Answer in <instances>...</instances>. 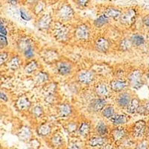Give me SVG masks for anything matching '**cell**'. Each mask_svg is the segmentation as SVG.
I'll list each match as a JSON object with an SVG mask.
<instances>
[{
  "instance_id": "cell-1",
  "label": "cell",
  "mask_w": 149,
  "mask_h": 149,
  "mask_svg": "<svg viewBox=\"0 0 149 149\" xmlns=\"http://www.w3.org/2000/svg\"><path fill=\"white\" fill-rule=\"evenodd\" d=\"M70 35V29L62 23H56L54 28V36L58 41L66 40Z\"/></svg>"
},
{
  "instance_id": "cell-2",
  "label": "cell",
  "mask_w": 149,
  "mask_h": 149,
  "mask_svg": "<svg viewBox=\"0 0 149 149\" xmlns=\"http://www.w3.org/2000/svg\"><path fill=\"white\" fill-rule=\"evenodd\" d=\"M129 83L134 89L138 90L143 85L142 74L139 70H134L129 75Z\"/></svg>"
},
{
  "instance_id": "cell-3",
  "label": "cell",
  "mask_w": 149,
  "mask_h": 149,
  "mask_svg": "<svg viewBox=\"0 0 149 149\" xmlns=\"http://www.w3.org/2000/svg\"><path fill=\"white\" fill-rule=\"evenodd\" d=\"M147 130L146 122L144 120H139L136 122L133 127V136L136 139L142 138Z\"/></svg>"
},
{
  "instance_id": "cell-4",
  "label": "cell",
  "mask_w": 149,
  "mask_h": 149,
  "mask_svg": "<svg viewBox=\"0 0 149 149\" xmlns=\"http://www.w3.org/2000/svg\"><path fill=\"white\" fill-rule=\"evenodd\" d=\"M75 37L80 40H86L90 37V30L88 26L84 24L80 25L75 30Z\"/></svg>"
},
{
  "instance_id": "cell-5",
  "label": "cell",
  "mask_w": 149,
  "mask_h": 149,
  "mask_svg": "<svg viewBox=\"0 0 149 149\" xmlns=\"http://www.w3.org/2000/svg\"><path fill=\"white\" fill-rule=\"evenodd\" d=\"M136 10L134 9H129L121 16V21L125 25H131L136 19Z\"/></svg>"
},
{
  "instance_id": "cell-6",
  "label": "cell",
  "mask_w": 149,
  "mask_h": 149,
  "mask_svg": "<svg viewBox=\"0 0 149 149\" xmlns=\"http://www.w3.org/2000/svg\"><path fill=\"white\" fill-rule=\"evenodd\" d=\"M58 15L61 17V19H63V20H67L72 18L73 16V10L70 5H63V6H61V8L59 9L58 11Z\"/></svg>"
},
{
  "instance_id": "cell-7",
  "label": "cell",
  "mask_w": 149,
  "mask_h": 149,
  "mask_svg": "<svg viewBox=\"0 0 149 149\" xmlns=\"http://www.w3.org/2000/svg\"><path fill=\"white\" fill-rule=\"evenodd\" d=\"M52 19L49 14H45L37 22V28L40 30H46L51 26Z\"/></svg>"
},
{
  "instance_id": "cell-8",
  "label": "cell",
  "mask_w": 149,
  "mask_h": 149,
  "mask_svg": "<svg viewBox=\"0 0 149 149\" xmlns=\"http://www.w3.org/2000/svg\"><path fill=\"white\" fill-rule=\"evenodd\" d=\"M56 69H57V71L60 74L66 75V74H69L71 72L72 67L70 63L66 62V61H61L57 64Z\"/></svg>"
},
{
  "instance_id": "cell-9",
  "label": "cell",
  "mask_w": 149,
  "mask_h": 149,
  "mask_svg": "<svg viewBox=\"0 0 149 149\" xmlns=\"http://www.w3.org/2000/svg\"><path fill=\"white\" fill-rule=\"evenodd\" d=\"M78 81L84 84H89L94 80V74L90 71H82L78 74Z\"/></svg>"
},
{
  "instance_id": "cell-10",
  "label": "cell",
  "mask_w": 149,
  "mask_h": 149,
  "mask_svg": "<svg viewBox=\"0 0 149 149\" xmlns=\"http://www.w3.org/2000/svg\"><path fill=\"white\" fill-rule=\"evenodd\" d=\"M95 48L100 52H106L110 48V42L104 37H99L95 42Z\"/></svg>"
},
{
  "instance_id": "cell-11",
  "label": "cell",
  "mask_w": 149,
  "mask_h": 149,
  "mask_svg": "<svg viewBox=\"0 0 149 149\" xmlns=\"http://www.w3.org/2000/svg\"><path fill=\"white\" fill-rule=\"evenodd\" d=\"M17 136L20 141L26 142V141L30 140V138L31 137V131L27 126H22L19 130L17 133Z\"/></svg>"
},
{
  "instance_id": "cell-12",
  "label": "cell",
  "mask_w": 149,
  "mask_h": 149,
  "mask_svg": "<svg viewBox=\"0 0 149 149\" xmlns=\"http://www.w3.org/2000/svg\"><path fill=\"white\" fill-rule=\"evenodd\" d=\"M72 112V109L69 104H61L58 107V113L61 117H68Z\"/></svg>"
},
{
  "instance_id": "cell-13",
  "label": "cell",
  "mask_w": 149,
  "mask_h": 149,
  "mask_svg": "<svg viewBox=\"0 0 149 149\" xmlns=\"http://www.w3.org/2000/svg\"><path fill=\"white\" fill-rule=\"evenodd\" d=\"M131 97L130 95L127 93H122L120 95H119L118 98H117V103L119 107H127L131 101Z\"/></svg>"
},
{
  "instance_id": "cell-14",
  "label": "cell",
  "mask_w": 149,
  "mask_h": 149,
  "mask_svg": "<svg viewBox=\"0 0 149 149\" xmlns=\"http://www.w3.org/2000/svg\"><path fill=\"white\" fill-rule=\"evenodd\" d=\"M127 86V84L123 80H113L110 82V88L115 92L122 91Z\"/></svg>"
},
{
  "instance_id": "cell-15",
  "label": "cell",
  "mask_w": 149,
  "mask_h": 149,
  "mask_svg": "<svg viewBox=\"0 0 149 149\" xmlns=\"http://www.w3.org/2000/svg\"><path fill=\"white\" fill-rule=\"evenodd\" d=\"M37 134L40 136H47L52 132L51 125L48 123L42 124L37 127Z\"/></svg>"
},
{
  "instance_id": "cell-16",
  "label": "cell",
  "mask_w": 149,
  "mask_h": 149,
  "mask_svg": "<svg viewBox=\"0 0 149 149\" xmlns=\"http://www.w3.org/2000/svg\"><path fill=\"white\" fill-rule=\"evenodd\" d=\"M31 102L29 98L26 96H22L19 98L17 102V107L18 110H27L30 107Z\"/></svg>"
},
{
  "instance_id": "cell-17",
  "label": "cell",
  "mask_w": 149,
  "mask_h": 149,
  "mask_svg": "<svg viewBox=\"0 0 149 149\" xmlns=\"http://www.w3.org/2000/svg\"><path fill=\"white\" fill-rule=\"evenodd\" d=\"M140 106V102H139V98H133L129 103L128 106L127 107V113L130 114L134 113L138 111Z\"/></svg>"
},
{
  "instance_id": "cell-18",
  "label": "cell",
  "mask_w": 149,
  "mask_h": 149,
  "mask_svg": "<svg viewBox=\"0 0 149 149\" xmlns=\"http://www.w3.org/2000/svg\"><path fill=\"white\" fill-rule=\"evenodd\" d=\"M106 142V139L104 136H93V137L90 138L89 140V145L90 146L93 148L98 147V146H104Z\"/></svg>"
},
{
  "instance_id": "cell-19",
  "label": "cell",
  "mask_w": 149,
  "mask_h": 149,
  "mask_svg": "<svg viewBox=\"0 0 149 149\" xmlns=\"http://www.w3.org/2000/svg\"><path fill=\"white\" fill-rule=\"evenodd\" d=\"M105 105H106V101L104 98H96L94 101H93V102L90 104V107H91L92 110L95 112H98L103 110L105 107Z\"/></svg>"
},
{
  "instance_id": "cell-20",
  "label": "cell",
  "mask_w": 149,
  "mask_h": 149,
  "mask_svg": "<svg viewBox=\"0 0 149 149\" xmlns=\"http://www.w3.org/2000/svg\"><path fill=\"white\" fill-rule=\"evenodd\" d=\"M42 58H43L44 61H47L49 63H50V62L52 63V62L58 59V52H54V50H46L43 52Z\"/></svg>"
},
{
  "instance_id": "cell-21",
  "label": "cell",
  "mask_w": 149,
  "mask_h": 149,
  "mask_svg": "<svg viewBox=\"0 0 149 149\" xmlns=\"http://www.w3.org/2000/svg\"><path fill=\"white\" fill-rule=\"evenodd\" d=\"M125 136V130H124L123 128H122V127H117V128L114 129L113 130V132H112V137H113V139L116 141V142L122 139Z\"/></svg>"
},
{
  "instance_id": "cell-22",
  "label": "cell",
  "mask_w": 149,
  "mask_h": 149,
  "mask_svg": "<svg viewBox=\"0 0 149 149\" xmlns=\"http://www.w3.org/2000/svg\"><path fill=\"white\" fill-rule=\"evenodd\" d=\"M50 143L53 148H58L62 147V146L63 145V139L59 134H55V135L52 136L50 139Z\"/></svg>"
},
{
  "instance_id": "cell-23",
  "label": "cell",
  "mask_w": 149,
  "mask_h": 149,
  "mask_svg": "<svg viewBox=\"0 0 149 149\" xmlns=\"http://www.w3.org/2000/svg\"><path fill=\"white\" fill-rule=\"evenodd\" d=\"M127 119V117L123 114H115L110 119V121L115 125H120L126 123Z\"/></svg>"
},
{
  "instance_id": "cell-24",
  "label": "cell",
  "mask_w": 149,
  "mask_h": 149,
  "mask_svg": "<svg viewBox=\"0 0 149 149\" xmlns=\"http://www.w3.org/2000/svg\"><path fill=\"white\" fill-rule=\"evenodd\" d=\"M78 134L82 136H86L90 131V125L87 122H82L78 129Z\"/></svg>"
},
{
  "instance_id": "cell-25",
  "label": "cell",
  "mask_w": 149,
  "mask_h": 149,
  "mask_svg": "<svg viewBox=\"0 0 149 149\" xmlns=\"http://www.w3.org/2000/svg\"><path fill=\"white\" fill-rule=\"evenodd\" d=\"M32 46V43L31 42L30 40L27 37H22L21 39H19L18 42V48L21 52H23L26 49L29 48L30 46Z\"/></svg>"
},
{
  "instance_id": "cell-26",
  "label": "cell",
  "mask_w": 149,
  "mask_h": 149,
  "mask_svg": "<svg viewBox=\"0 0 149 149\" xmlns=\"http://www.w3.org/2000/svg\"><path fill=\"white\" fill-rule=\"evenodd\" d=\"M104 15L105 17H107V18H117V17H121L122 16V13L120 10H117V9L113 8H107L105 10L104 13Z\"/></svg>"
},
{
  "instance_id": "cell-27",
  "label": "cell",
  "mask_w": 149,
  "mask_h": 149,
  "mask_svg": "<svg viewBox=\"0 0 149 149\" xmlns=\"http://www.w3.org/2000/svg\"><path fill=\"white\" fill-rule=\"evenodd\" d=\"M130 40H131V42H132L133 45L136 46H140L142 45H143L146 42L145 40L144 37L141 34H133L130 37Z\"/></svg>"
},
{
  "instance_id": "cell-28",
  "label": "cell",
  "mask_w": 149,
  "mask_h": 149,
  "mask_svg": "<svg viewBox=\"0 0 149 149\" xmlns=\"http://www.w3.org/2000/svg\"><path fill=\"white\" fill-rule=\"evenodd\" d=\"M21 63V59L19 56H14L10 58V60L8 62V67L10 68V70H17L19 66H20Z\"/></svg>"
},
{
  "instance_id": "cell-29",
  "label": "cell",
  "mask_w": 149,
  "mask_h": 149,
  "mask_svg": "<svg viewBox=\"0 0 149 149\" xmlns=\"http://www.w3.org/2000/svg\"><path fill=\"white\" fill-rule=\"evenodd\" d=\"M96 132L101 136H104L107 134L108 128L107 125L104 122H99L96 125Z\"/></svg>"
},
{
  "instance_id": "cell-30",
  "label": "cell",
  "mask_w": 149,
  "mask_h": 149,
  "mask_svg": "<svg viewBox=\"0 0 149 149\" xmlns=\"http://www.w3.org/2000/svg\"><path fill=\"white\" fill-rule=\"evenodd\" d=\"M38 63H37V61H30L29 63L26 65L25 68H24V70H25V72L28 74H31V73H33L37 70L38 69Z\"/></svg>"
},
{
  "instance_id": "cell-31",
  "label": "cell",
  "mask_w": 149,
  "mask_h": 149,
  "mask_svg": "<svg viewBox=\"0 0 149 149\" xmlns=\"http://www.w3.org/2000/svg\"><path fill=\"white\" fill-rule=\"evenodd\" d=\"M95 92L100 96H105L108 94V88L105 84H98L96 86V88H95Z\"/></svg>"
},
{
  "instance_id": "cell-32",
  "label": "cell",
  "mask_w": 149,
  "mask_h": 149,
  "mask_svg": "<svg viewBox=\"0 0 149 149\" xmlns=\"http://www.w3.org/2000/svg\"><path fill=\"white\" fill-rule=\"evenodd\" d=\"M49 80V74L44 72H40L35 77V81L37 84H43Z\"/></svg>"
},
{
  "instance_id": "cell-33",
  "label": "cell",
  "mask_w": 149,
  "mask_h": 149,
  "mask_svg": "<svg viewBox=\"0 0 149 149\" xmlns=\"http://www.w3.org/2000/svg\"><path fill=\"white\" fill-rule=\"evenodd\" d=\"M102 115L107 119H111L112 117L115 115V111H114L113 107H111V106H106L102 110Z\"/></svg>"
},
{
  "instance_id": "cell-34",
  "label": "cell",
  "mask_w": 149,
  "mask_h": 149,
  "mask_svg": "<svg viewBox=\"0 0 149 149\" xmlns=\"http://www.w3.org/2000/svg\"><path fill=\"white\" fill-rule=\"evenodd\" d=\"M132 46L133 43L131 42V40L127 39V38L123 39L119 43V47H120L121 50H123V51H127Z\"/></svg>"
},
{
  "instance_id": "cell-35",
  "label": "cell",
  "mask_w": 149,
  "mask_h": 149,
  "mask_svg": "<svg viewBox=\"0 0 149 149\" xmlns=\"http://www.w3.org/2000/svg\"><path fill=\"white\" fill-rule=\"evenodd\" d=\"M107 22H108V18L107 17H105L104 14H102V15H101L100 17L95 19V22H94V25L97 28H102V26L106 25Z\"/></svg>"
},
{
  "instance_id": "cell-36",
  "label": "cell",
  "mask_w": 149,
  "mask_h": 149,
  "mask_svg": "<svg viewBox=\"0 0 149 149\" xmlns=\"http://www.w3.org/2000/svg\"><path fill=\"white\" fill-rule=\"evenodd\" d=\"M42 113H43V110H42V108L40 106H38V105L33 107L32 110H31V114L35 118L40 117L42 115Z\"/></svg>"
},
{
  "instance_id": "cell-37",
  "label": "cell",
  "mask_w": 149,
  "mask_h": 149,
  "mask_svg": "<svg viewBox=\"0 0 149 149\" xmlns=\"http://www.w3.org/2000/svg\"><path fill=\"white\" fill-rule=\"evenodd\" d=\"M22 53H23V55L25 56V58H27V59H31V58H32L34 56V47H33V46H30V47L28 48L27 49H26V50H25Z\"/></svg>"
},
{
  "instance_id": "cell-38",
  "label": "cell",
  "mask_w": 149,
  "mask_h": 149,
  "mask_svg": "<svg viewBox=\"0 0 149 149\" xmlns=\"http://www.w3.org/2000/svg\"><path fill=\"white\" fill-rule=\"evenodd\" d=\"M57 86L54 84H49V85L45 87V90L46 92V95H54V93L55 92Z\"/></svg>"
},
{
  "instance_id": "cell-39",
  "label": "cell",
  "mask_w": 149,
  "mask_h": 149,
  "mask_svg": "<svg viewBox=\"0 0 149 149\" xmlns=\"http://www.w3.org/2000/svg\"><path fill=\"white\" fill-rule=\"evenodd\" d=\"M44 7H45V5L44 3L42 2H37V4H36L35 7H34V14H40L41 12L43 10V9H44Z\"/></svg>"
},
{
  "instance_id": "cell-40",
  "label": "cell",
  "mask_w": 149,
  "mask_h": 149,
  "mask_svg": "<svg viewBox=\"0 0 149 149\" xmlns=\"http://www.w3.org/2000/svg\"><path fill=\"white\" fill-rule=\"evenodd\" d=\"M19 14H20V17L22 19L26 21H29L31 19V17L30 14L26 11L24 8H21L19 10Z\"/></svg>"
},
{
  "instance_id": "cell-41",
  "label": "cell",
  "mask_w": 149,
  "mask_h": 149,
  "mask_svg": "<svg viewBox=\"0 0 149 149\" xmlns=\"http://www.w3.org/2000/svg\"><path fill=\"white\" fill-rule=\"evenodd\" d=\"M135 149H149L148 142L146 140H142L136 146Z\"/></svg>"
},
{
  "instance_id": "cell-42",
  "label": "cell",
  "mask_w": 149,
  "mask_h": 149,
  "mask_svg": "<svg viewBox=\"0 0 149 149\" xmlns=\"http://www.w3.org/2000/svg\"><path fill=\"white\" fill-rule=\"evenodd\" d=\"M40 143L37 139H31L29 142V146L31 149H38L40 148Z\"/></svg>"
},
{
  "instance_id": "cell-43",
  "label": "cell",
  "mask_w": 149,
  "mask_h": 149,
  "mask_svg": "<svg viewBox=\"0 0 149 149\" xmlns=\"http://www.w3.org/2000/svg\"><path fill=\"white\" fill-rule=\"evenodd\" d=\"M68 132L70 133H74L76 130H78V127L77 126V125L74 122H70V124H68L67 127H66Z\"/></svg>"
},
{
  "instance_id": "cell-44",
  "label": "cell",
  "mask_w": 149,
  "mask_h": 149,
  "mask_svg": "<svg viewBox=\"0 0 149 149\" xmlns=\"http://www.w3.org/2000/svg\"><path fill=\"white\" fill-rule=\"evenodd\" d=\"M0 43H1V48H4L8 45V41L6 36H0Z\"/></svg>"
},
{
  "instance_id": "cell-45",
  "label": "cell",
  "mask_w": 149,
  "mask_h": 149,
  "mask_svg": "<svg viewBox=\"0 0 149 149\" xmlns=\"http://www.w3.org/2000/svg\"><path fill=\"white\" fill-rule=\"evenodd\" d=\"M68 149H81V146L75 142H71L68 145Z\"/></svg>"
},
{
  "instance_id": "cell-46",
  "label": "cell",
  "mask_w": 149,
  "mask_h": 149,
  "mask_svg": "<svg viewBox=\"0 0 149 149\" xmlns=\"http://www.w3.org/2000/svg\"><path fill=\"white\" fill-rule=\"evenodd\" d=\"M8 59V54L6 52L1 53V57H0V61H1V64L4 63Z\"/></svg>"
},
{
  "instance_id": "cell-47",
  "label": "cell",
  "mask_w": 149,
  "mask_h": 149,
  "mask_svg": "<svg viewBox=\"0 0 149 149\" xmlns=\"http://www.w3.org/2000/svg\"><path fill=\"white\" fill-rule=\"evenodd\" d=\"M0 31H1V35L6 36L8 34V31L6 30L5 27L2 24V22H1V27H0Z\"/></svg>"
},
{
  "instance_id": "cell-48",
  "label": "cell",
  "mask_w": 149,
  "mask_h": 149,
  "mask_svg": "<svg viewBox=\"0 0 149 149\" xmlns=\"http://www.w3.org/2000/svg\"><path fill=\"white\" fill-rule=\"evenodd\" d=\"M142 22H143L145 26L149 28V14L143 17V18H142Z\"/></svg>"
},
{
  "instance_id": "cell-49",
  "label": "cell",
  "mask_w": 149,
  "mask_h": 149,
  "mask_svg": "<svg viewBox=\"0 0 149 149\" xmlns=\"http://www.w3.org/2000/svg\"><path fill=\"white\" fill-rule=\"evenodd\" d=\"M0 96H1V100L3 101V102H7L8 99V96L5 95V93L4 92H1L0 93Z\"/></svg>"
},
{
  "instance_id": "cell-50",
  "label": "cell",
  "mask_w": 149,
  "mask_h": 149,
  "mask_svg": "<svg viewBox=\"0 0 149 149\" xmlns=\"http://www.w3.org/2000/svg\"><path fill=\"white\" fill-rule=\"evenodd\" d=\"M101 149H113V146L110 143H106L101 147Z\"/></svg>"
},
{
  "instance_id": "cell-51",
  "label": "cell",
  "mask_w": 149,
  "mask_h": 149,
  "mask_svg": "<svg viewBox=\"0 0 149 149\" xmlns=\"http://www.w3.org/2000/svg\"><path fill=\"white\" fill-rule=\"evenodd\" d=\"M78 2L79 5H82V6H85L88 2V0H78Z\"/></svg>"
},
{
  "instance_id": "cell-52",
  "label": "cell",
  "mask_w": 149,
  "mask_h": 149,
  "mask_svg": "<svg viewBox=\"0 0 149 149\" xmlns=\"http://www.w3.org/2000/svg\"><path fill=\"white\" fill-rule=\"evenodd\" d=\"M8 2L9 4L12 5H16L17 3V0H8Z\"/></svg>"
},
{
  "instance_id": "cell-53",
  "label": "cell",
  "mask_w": 149,
  "mask_h": 149,
  "mask_svg": "<svg viewBox=\"0 0 149 149\" xmlns=\"http://www.w3.org/2000/svg\"><path fill=\"white\" fill-rule=\"evenodd\" d=\"M145 108L146 110V113H149V102H148L146 104L144 105Z\"/></svg>"
},
{
  "instance_id": "cell-54",
  "label": "cell",
  "mask_w": 149,
  "mask_h": 149,
  "mask_svg": "<svg viewBox=\"0 0 149 149\" xmlns=\"http://www.w3.org/2000/svg\"><path fill=\"white\" fill-rule=\"evenodd\" d=\"M146 132H147L148 136H149V124H148V127H147V130H146Z\"/></svg>"
},
{
  "instance_id": "cell-55",
  "label": "cell",
  "mask_w": 149,
  "mask_h": 149,
  "mask_svg": "<svg viewBox=\"0 0 149 149\" xmlns=\"http://www.w3.org/2000/svg\"><path fill=\"white\" fill-rule=\"evenodd\" d=\"M37 0H27V2H29V3H32V2H34Z\"/></svg>"
},
{
  "instance_id": "cell-56",
  "label": "cell",
  "mask_w": 149,
  "mask_h": 149,
  "mask_svg": "<svg viewBox=\"0 0 149 149\" xmlns=\"http://www.w3.org/2000/svg\"><path fill=\"white\" fill-rule=\"evenodd\" d=\"M119 149H126V148H125V147H124V146H122V147L119 148Z\"/></svg>"
},
{
  "instance_id": "cell-57",
  "label": "cell",
  "mask_w": 149,
  "mask_h": 149,
  "mask_svg": "<svg viewBox=\"0 0 149 149\" xmlns=\"http://www.w3.org/2000/svg\"><path fill=\"white\" fill-rule=\"evenodd\" d=\"M147 78H148V79L149 80V71H148V74H147Z\"/></svg>"
},
{
  "instance_id": "cell-58",
  "label": "cell",
  "mask_w": 149,
  "mask_h": 149,
  "mask_svg": "<svg viewBox=\"0 0 149 149\" xmlns=\"http://www.w3.org/2000/svg\"><path fill=\"white\" fill-rule=\"evenodd\" d=\"M11 149H17V148H11Z\"/></svg>"
},
{
  "instance_id": "cell-59",
  "label": "cell",
  "mask_w": 149,
  "mask_h": 149,
  "mask_svg": "<svg viewBox=\"0 0 149 149\" xmlns=\"http://www.w3.org/2000/svg\"><path fill=\"white\" fill-rule=\"evenodd\" d=\"M148 39H149V34H148Z\"/></svg>"
}]
</instances>
